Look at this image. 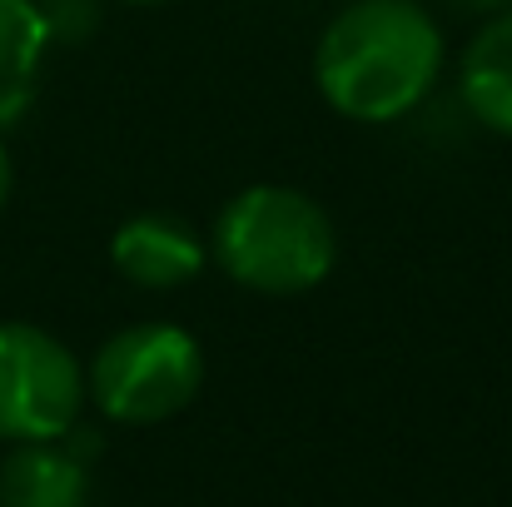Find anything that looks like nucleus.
<instances>
[{
	"label": "nucleus",
	"mask_w": 512,
	"mask_h": 507,
	"mask_svg": "<svg viewBox=\"0 0 512 507\" xmlns=\"http://www.w3.org/2000/svg\"><path fill=\"white\" fill-rule=\"evenodd\" d=\"M438 70L443 35L418 0H348L314 45L324 105L358 125H388L418 110Z\"/></svg>",
	"instance_id": "nucleus-1"
},
{
	"label": "nucleus",
	"mask_w": 512,
	"mask_h": 507,
	"mask_svg": "<svg viewBox=\"0 0 512 507\" xmlns=\"http://www.w3.org/2000/svg\"><path fill=\"white\" fill-rule=\"evenodd\" d=\"M219 269L254 294H309L339 264V234L319 199L294 184H249L239 189L209 234Z\"/></svg>",
	"instance_id": "nucleus-2"
},
{
	"label": "nucleus",
	"mask_w": 512,
	"mask_h": 507,
	"mask_svg": "<svg viewBox=\"0 0 512 507\" xmlns=\"http://www.w3.org/2000/svg\"><path fill=\"white\" fill-rule=\"evenodd\" d=\"M204 383L199 338L179 324H130L110 334L85 373V393L110 423L150 428L184 413Z\"/></svg>",
	"instance_id": "nucleus-3"
},
{
	"label": "nucleus",
	"mask_w": 512,
	"mask_h": 507,
	"mask_svg": "<svg viewBox=\"0 0 512 507\" xmlns=\"http://www.w3.org/2000/svg\"><path fill=\"white\" fill-rule=\"evenodd\" d=\"M85 408L75 353L35 324H0V443L65 438Z\"/></svg>",
	"instance_id": "nucleus-4"
},
{
	"label": "nucleus",
	"mask_w": 512,
	"mask_h": 507,
	"mask_svg": "<svg viewBox=\"0 0 512 507\" xmlns=\"http://www.w3.org/2000/svg\"><path fill=\"white\" fill-rule=\"evenodd\" d=\"M204 259L209 254H204L199 234L179 214H160V209L125 219L110 239V264L120 269V279L135 289H150V294L194 284Z\"/></svg>",
	"instance_id": "nucleus-5"
},
{
	"label": "nucleus",
	"mask_w": 512,
	"mask_h": 507,
	"mask_svg": "<svg viewBox=\"0 0 512 507\" xmlns=\"http://www.w3.org/2000/svg\"><path fill=\"white\" fill-rule=\"evenodd\" d=\"M85 493V453H75L65 438L10 443L0 463V507H85Z\"/></svg>",
	"instance_id": "nucleus-6"
},
{
	"label": "nucleus",
	"mask_w": 512,
	"mask_h": 507,
	"mask_svg": "<svg viewBox=\"0 0 512 507\" xmlns=\"http://www.w3.org/2000/svg\"><path fill=\"white\" fill-rule=\"evenodd\" d=\"M458 90L468 115L512 140V10L488 15L483 30L468 40L463 50V70H458Z\"/></svg>",
	"instance_id": "nucleus-7"
},
{
	"label": "nucleus",
	"mask_w": 512,
	"mask_h": 507,
	"mask_svg": "<svg viewBox=\"0 0 512 507\" xmlns=\"http://www.w3.org/2000/svg\"><path fill=\"white\" fill-rule=\"evenodd\" d=\"M45 50H50V25L40 0H0V130H10L30 110Z\"/></svg>",
	"instance_id": "nucleus-8"
},
{
	"label": "nucleus",
	"mask_w": 512,
	"mask_h": 507,
	"mask_svg": "<svg viewBox=\"0 0 512 507\" xmlns=\"http://www.w3.org/2000/svg\"><path fill=\"white\" fill-rule=\"evenodd\" d=\"M45 25H50V40H85L100 20L95 0H45Z\"/></svg>",
	"instance_id": "nucleus-9"
},
{
	"label": "nucleus",
	"mask_w": 512,
	"mask_h": 507,
	"mask_svg": "<svg viewBox=\"0 0 512 507\" xmlns=\"http://www.w3.org/2000/svg\"><path fill=\"white\" fill-rule=\"evenodd\" d=\"M463 10H478V15H503V10H512V0H458Z\"/></svg>",
	"instance_id": "nucleus-10"
},
{
	"label": "nucleus",
	"mask_w": 512,
	"mask_h": 507,
	"mask_svg": "<svg viewBox=\"0 0 512 507\" xmlns=\"http://www.w3.org/2000/svg\"><path fill=\"white\" fill-rule=\"evenodd\" d=\"M10 184H15V169H10V155H5V145H0V209H5V199H10Z\"/></svg>",
	"instance_id": "nucleus-11"
},
{
	"label": "nucleus",
	"mask_w": 512,
	"mask_h": 507,
	"mask_svg": "<svg viewBox=\"0 0 512 507\" xmlns=\"http://www.w3.org/2000/svg\"><path fill=\"white\" fill-rule=\"evenodd\" d=\"M120 5H165V0H120Z\"/></svg>",
	"instance_id": "nucleus-12"
}]
</instances>
